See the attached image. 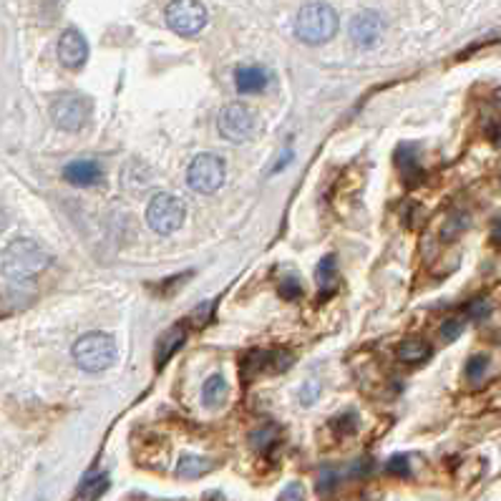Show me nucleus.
Instances as JSON below:
<instances>
[{"label":"nucleus","mask_w":501,"mask_h":501,"mask_svg":"<svg viewBox=\"0 0 501 501\" xmlns=\"http://www.w3.org/2000/svg\"><path fill=\"white\" fill-rule=\"evenodd\" d=\"M48 264H51V255L33 239H15L0 257L3 275L8 280H18V282L40 275Z\"/></svg>","instance_id":"obj_1"},{"label":"nucleus","mask_w":501,"mask_h":501,"mask_svg":"<svg viewBox=\"0 0 501 501\" xmlns=\"http://www.w3.org/2000/svg\"><path fill=\"white\" fill-rule=\"evenodd\" d=\"M335 33H338V13L328 3H307L295 18V36L303 43L320 46V43L333 39Z\"/></svg>","instance_id":"obj_2"},{"label":"nucleus","mask_w":501,"mask_h":501,"mask_svg":"<svg viewBox=\"0 0 501 501\" xmlns=\"http://www.w3.org/2000/svg\"><path fill=\"white\" fill-rule=\"evenodd\" d=\"M73 360L86 373H101L117 360V343L106 333H86L73 345Z\"/></svg>","instance_id":"obj_3"},{"label":"nucleus","mask_w":501,"mask_h":501,"mask_svg":"<svg viewBox=\"0 0 501 501\" xmlns=\"http://www.w3.org/2000/svg\"><path fill=\"white\" fill-rule=\"evenodd\" d=\"M227 167L225 159L217 154H199L186 172V182L197 192V194H214L220 186L225 185Z\"/></svg>","instance_id":"obj_4"},{"label":"nucleus","mask_w":501,"mask_h":501,"mask_svg":"<svg viewBox=\"0 0 501 501\" xmlns=\"http://www.w3.org/2000/svg\"><path fill=\"white\" fill-rule=\"evenodd\" d=\"M185 204L174 194H157L149 202L146 210V222L157 235H172L179 227L185 225Z\"/></svg>","instance_id":"obj_5"},{"label":"nucleus","mask_w":501,"mask_h":501,"mask_svg":"<svg viewBox=\"0 0 501 501\" xmlns=\"http://www.w3.org/2000/svg\"><path fill=\"white\" fill-rule=\"evenodd\" d=\"M91 117V101L81 93H64L51 106V119L58 129L79 132Z\"/></svg>","instance_id":"obj_6"},{"label":"nucleus","mask_w":501,"mask_h":501,"mask_svg":"<svg viewBox=\"0 0 501 501\" xmlns=\"http://www.w3.org/2000/svg\"><path fill=\"white\" fill-rule=\"evenodd\" d=\"M164 15L177 36H197L207 23V11L199 0H172Z\"/></svg>","instance_id":"obj_7"},{"label":"nucleus","mask_w":501,"mask_h":501,"mask_svg":"<svg viewBox=\"0 0 501 501\" xmlns=\"http://www.w3.org/2000/svg\"><path fill=\"white\" fill-rule=\"evenodd\" d=\"M220 134L232 144H242L250 142L257 134V119L252 114V108L245 104H229L222 108L220 114Z\"/></svg>","instance_id":"obj_8"},{"label":"nucleus","mask_w":501,"mask_h":501,"mask_svg":"<svg viewBox=\"0 0 501 501\" xmlns=\"http://www.w3.org/2000/svg\"><path fill=\"white\" fill-rule=\"evenodd\" d=\"M295 363L290 350H252L250 356L242 360L245 373H282Z\"/></svg>","instance_id":"obj_9"},{"label":"nucleus","mask_w":501,"mask_h":501,"mask_svg":"<svg viewBox=\"0 0 501 501\" xmlns=\"http://www.w3.org/2000/svg\"><path fill=\"white\" fill-rule=\"evenodd\" d=\"M383 36V18L376 11H363L350 21V39L360 48L376 46Z\"/></svg>","instance_id":"obj_10"},{"label":"nucleus","mask_w":501,"mask_h":501,"mask_svg":"<svg viewBox=\"0 0 501 501\" xmlns=\"http://www.w3.org/2000/svg\"><path fill=\"white\" fill-rule=\"evenodd\" d=\"M58 58L66 68H81L89 58V43L81 36L76 28H68L64 30V36L58 39Z\"/></svg>","instance_id":"obj_11"},{"label":"nucleus","mask_w":501,"mask_h":501,"mask_svg":"<svg viewBox=\"0 0 501 501\" xmlns=\"http://www.w3.org/2000/svg\"><path fill=\"white\" fill-rule=\"evenodd\" d=\"M64 179L73 186H93L104 179V169L93 159H76L64 167Z\"/></svg>","instance_id":"obj_12"},{"label":"nucleus","mask_w":501,"mask_h":501,"mask_svg":"<svg viewBox=\"0 0 501 501\" xmlns=\"http://www.w3.org/2000/svg\"><path fill=\"white\" fill-rule=\"evenodd\" d=\"M186 341V330L185 325H174V328H169L161 338H159L157 343V353H154V363H157V368H161L169 358L185 345Z\"/></svg>","instance_id":"obj_13"},{"label":"nucleus","mask_w":501,"mask_h":501,"mask_svg":"<svg viewBox=\"0 0 501 501\" xmlns=\"http://www.w3.org/2000/svg\"><path fill=\"white\" fill-rule=\"evenodd\" d=\"M239 93H260L270 83V73L263 66H242L235 71Z\"/></svg>","instance_id":"obj_14"},{"label":"nucleus","mask_w":501,"mask_h":501,"mask_svg":"<svg viewBox=\"0 0 501 501\" xmlns=\"http://www.w3.org/2000/svg\"><path fill=\"white\" fill-rule=\"evenodd\" d=\"M428 356H431V348H428V343L419 341V338H409V341L398 345V358L403 363H410V366H419Z\"/></svg>","instance_id":"obj_15"},{"label":"nucleus","mask_w":501,"mask_h":501,"mask_svg":"<svg viewBox=\"0 0 501 501\" xmlns=\"http://www.w3.org/2000/svg\"><path fill=\"white\" fill-rule=\"evenodd\" d=\"M202 396H204V403L210 406V409H217V406H222L227 398V381L222 376H210L207 381H204V391H202Z\"/></svg>","instance_id":"obj_16"},{"label":"nucleus","mask_w":501,"mask_h":501,"mask_svg":"<svg viewBox=\"0 0 501 501\" xmlns=\"http://www.w3.org/2000/svg\"><path fill=\"white\" fill-rule=\"evenodd\" d=\"M204 471H210V462H204L202 456H185L177 469V474L182 479H199Z\"/></svg>","instance_id":"obj_17"},{"label":"nucleus","mask_w":501,"mask_h":501,"mask_svg":"<svg viewBox=\"0 0 501 501\" xmlns=\"http://www.w3.org/2000/svg\"><path fill=\"white\" fill-rule=\"evenodd\" d=\"M335 272H338V267H335V257L328 255V257H323L320 264H317V285L320 288H333V282H335Z\"/></svg>","instance_id":"obj_18"},{"label":"nucleus","mask_w":501,"mask_h":501,"mask_svg":"<svg viewBox=\"0 0 501 501\" xmlns=\"http://www.w3.org/2000/svg\"><path fill=\"white\" fill-rule=\"evenodd\" d=\"M488 368V358L487 356H471L469 363H466V378L471 383H479L484 376H487Z\"/></svg>","instance_id":"obj_19"},{"label":"nucleus","mask_w":501,"mask_h":501,"mask_svg":"<svg viewBox=\"0 0 501 501\" xmlns=\"http://www.w3.org/2000/svg\"><path fill=\"white\" fill-rule=\"evenodd\" d=\"M277 441V428L275 426H264V428H260V431H255L252 434V446L255 449H270L272 444Z\"/></svg>","instance_id":"obj_20"},{"label":"nucleus","mask_w":501,"mask_h":501,"mask_svg":"<svg viewBox=\"0 0 501 501\" xmlns=\"http://www.w3.org/2000/svg\"><path fill=\"white\" fill-rule=\"evenodd\" d=\"M108 487V481H106V476H99V479H93V481H86L83 487H81V497L86 501H93L96 497H101Z\"/></svg>","instance_id":"obj_21"},{"label":"nucleus","mask_w":501,"mask_h":501,"mask_svg":"<svg viewBox=\"0 0 501 501\" xmlns=\"http://www.w3.org/2000/svg\"><path fill=\"white\" fill-rule=\"evenodd\" d=\"M280 295H282L285 300H298V298L303 295V288H300V282H298L295 277H288V280H282V285H280Z\"/></svg>","instance_id":"obj_22"},{"label":"nucleus","mask_w":501,"mask_h":501,"mask_svg":"<svg viewBox=\"0 0 501 501\" xmlns=\"http://www.w3.org/2000/svg\"><path fill=\"white\" fill-rule=\"evenodd\" d=\"M277 501H305V487L298 484V481H292V484H288V487L280 491Z\"/></svg>","instance_id":"obj_23"},{"label":"nucleus","mask_w":501,"mask_h":501,"mask_svg":"<svg viewBox=\"0 0 501 501\" xmlns=\"http://www.w3.org/2000/svg\"><path fill=\"white\" fill-rule=\"evenodd\" d=\"M385 471H388V474H393V476H409V471H410L409 459L398 453V456H393L391 462L385 463Z\"/></svg>","instance_id":"obj_24"},{"label":"nucleus","mask_w":501,"mask_h":501,"mask_svg":"<svg viewBox=\"0 0 501 501\" xmlns=\"http://www.w3.org/2000/svg\"><path fill=\"white\" fill-rule=\"evenodd\" d=\"M462 320H446L444 323V328H441V338L446 341V343H451V341H456L459 335H462Z\"/></svg>","instance_id":"obj_25"},{"label":"nucleus","mask_w":501,"mask_h":501,"mask_svg":"<svg viewBox=\"0 0 501 501\" xmlns=\"http://www.w3.org/2000/svg\"><path fill=\"white\" fill-rule=\"evenodd\" d=\"M335 481H338L335 471H333V469H325V471L320 474V479H317V488H320L323 494H328V491H333V487H335Z\"/></svg>","instance_id":"obj_26"},{"label":"nucleus","mask_w":501,"mask_h":501,"mask_svg":"<svg viewBox=\"0 0 501 501\" xmlns=\"http://www.w3.org/2000/svg\"><path fill=\"white\" fill-rule=\"evenodd\" d=\"M210 315H212V303H202L197 310L192 313V317H189V320H192V323H197L199 328H202L204 323H210Z\"/></svg>","instance_id":"obj_27"},{"label":"nucleus","mask_w":501,"mask_h":501,"mask_svg":"<svg viewBox=\"0 0 501 501\" xmlns=\"http://www.w3.org/2000/svg\"><path fill=\"white\" fill-rule=\"evenodd\" d=\"M317 393H320V385H317L315 381L307 383L303 391H300V403H305V406H310L313 401L317 398Z\"/></svg>","instance_id":"obj_28"},{"label":"nucleus","mask_w":501,"mask_h":501,"mask_svg":"<svg viewBox=\"0 0 501 501\" xmlns=\"http://www.w3.org/2000/svg\"><path fill=\"white\" fill-rule=\"evenodd\" d=\"M488 310H491V307H488V305L484 303V300H479V303H471V307H469V315L479 320V317L488 315Z\"/></svg>","instance_id":"obj_29"},{"label":"nucleus","mask_w":501,"mask_h":501,"mask_svg":"<svg viewBox=\"0 0 501 501\" xmlns=\"http://www.w3.org/2000/svg\"><path fill=\"white\" fill-rule=\"evenodd\" d=\"M491 239H494L497 245H501V217L494 222V227H491Z\"/></svg>","instance_id":"obj_30"},{"label":"nucleus","mask_w":501,"mask_h":501,"mask_svg":"<svg viewBox=\"0 0 501 501\" xmlns=\"http://www.w3.org/2000/svg\"><path fill=\"white\" fill-rule=\"evenodd\" d=\"M5 225H8V217H5V212L0 210V232L5 229Z\"/></svg>","instance_id":"obj_31"}]
</instances>
